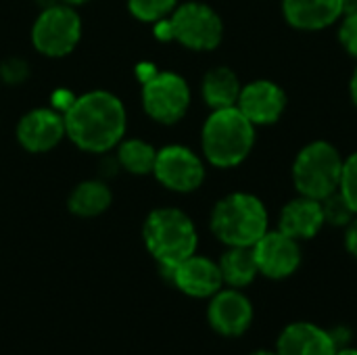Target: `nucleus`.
Instances as JSON below:
<instances>
[{"label":"nucleus","mask_w":357,"mask_h":355,"mask_svg":"<svg viewBox=\"0 0 357 355\" xmlns=\"http://www.w3.org/2000/svg\"><path fill=\"white\" fill-rule=\"evenodd\" d=\"M111 188L100 180H86L73 188L67 199V207L77 218H96L111 207Z\"/></svg>","instance_id":"nucleus-19"},{"label":"nucleus","mask_w":357,"mask_h":355,"mask_svg":"<svg viewBox=\"0 0 357 355\" xmlns=\"http://www.w3.org/2000/svg\"><path fill=\"white\" fill-rule=\"evenodd\" d=\"M201 144L211 165L234 167L249 157L255 144V126L238 107L215 109L203 126Z\"/></svg>","instance_id":"nucleus-3"},{"label":"nucleus","mask_w":357,"mask_h":355,"mask_svg":"<svg viewBox=\"0 0 357 355\" xmlns=\"http://www.w3.org/2000/svg\"><path fill=\"white\" fill-rule=\"evenodd\" d=\"M73 100H75V96H71L69 92H65V90H59V92H54L52 94V103H54V109L61 113L63 111V115H65V111L73 105Z\"/></svg>","instance_id":"nucleus-28"},{"label":"nucleus","mask_w":357,"mask_h":355,"mask_svg":"<svg viewBox=\"0 0 357 355\" xmlns=\"http://www.w3.org/2000/svg\"><path fill=\"white\" fill-rule=\"evenodd\" d=\"M320 203H322L324 222L331 224V226H347L356 218V211L351 209V205L347 203V199L339 190L328 195Z\"/></svg>","instance_id":"nucleus-23"},{"label":"nucleus","mask_w":357,"mask_h":355,"mask_svg":"<svg viewBox=\"0 0 357 355\" xmlns=\"http://www.w3.org/2000/svg\"><path fill=\"white\" fill-rule=\"evenodd\" d=\"M153 174L167 190L192 192L205 180V165L190 149L169 144L157 151Z\"/></svg>","instance_id":"nucleus-9"},{"label":"nucleus","mask_w":357,"mask_h":355,"mask_svg":"<svg viewBox=\"0 0 357 355\" xmlns=\"http://www.w3.org/2000/svg\"><path fill=\"white\" fill-rule=\"evenodd\" d=\"M63 117L69 140L88 153H107L115 149L128 126L123 103L107 90H92L75 96Z\"/></svg>","instance_id":"nucleus-1"},{"label":"nucleus","mask_w":357,"mask_h":355,"mask_svg":"<svg viewBox=\"0 0 357 355\" xmlns=\"http://www.w3.org/2000/svg\"><path fill=\"white\" fill-rule=\"evenodd\" d=\"M339 40L349 54L357 56V15H345L339 29Z\"/></svg>","instance_id":"nucleus-26"},{"label":"nucleus","mask_w":357,"mask_h":355,"mask_svg":"<svg viewBox=\"0 0 357 355\" xmlns=\"http://www.w3.org/2000/svg\"><path fill=\"white\" fill-rule=\"evenodd\" d=\"M236 107L253 126H272L284 113L287 94L270 80H255L243 86Z\"/></svg>","instance_id":"nucleus-14"},{"label":"nucleus","mask_w":357,"mask_h":355,"mask_svg":"<svg viewBox=\"0 0 357 355\" xmlns=\"http://www.w3.org/2000/svg\"><path fill=\"white\" fill-rule=\"evenodd\" d=\"M268 224L266 205L249 192H232L211 211V232L228 247H253L268 232Z\"/></svg>","instance_id":"nucleus-4"},{"label":"nucleus","mask_w":357,"mask_h":355,"mask_svg":"<svg viewBox=\"0 0 357 355\" xmlns=\"http://www.w3.org/2000/svg\"><path fill=\"white\" fill-rule=\"evenodd\" d=\"M343 174L341 153L324 140L303 146L293 163V182L301 197L316 201L326 199L339 190Z\"/></svg>","instance_id":"nucleus-6"},{"label":"nucleus","mask_w":357,"mask_h":355,"mask_svg":"<svg viewBox=\"0 0 357 355\" xmlns=\"http://www.w3.org/2000/svg\"><path fill=\"white\" fill-rule=\"evenodd\" d=\"M253 255L257 262L259 274L272 280H282L293 276L301 266V247L299 241L291 239L289 234L276 230L266 232L255 245Z\"/></svg>","instance_id":"nucleus-10"},{"label":"nucleus","mask_w":357,"mask_h":355,"mask_svg":"<svg viewBox=\"0 0 357 355\" xmlns=\"http://www.w3.org/2000/svg\"><path fill=\"white\" fill-rule=\"evenodd\" d=\"M155 159H157V151L153 144L140 140V138H132V140H123L119 142L117 149V161L119 165L134 176H146L153 174L155 167Z\"/></svg>","instance_id":"nucleus-21"},{"label":"nucleus","mask_w":357,"mask_h":355,"mask_svg":"<svg viewBox=\"0 0 357 355\" xmlns=\"http://www.w3.org/2000/svg\"><path fill=\"white\" fill-rule=\"evenodd\" d=\"M90 0H63V4H69V6H79V4H86Z\"/></svg>","instance_id":"nucleus-33"},{"label":"nucleus","mask_w":357,"mask_h":355,"mask_svg":"<svg viewBox=\"0 0 357 355\" xmlns=\"http://www.w3.org/2000/svg\"><path fill=\"white\" fill-rule=\"evenodd\" d=\"M339 192L347 199V203L351 205V209L356 211L357 216V153L349 155L343 161V174H341Z\"/></svg>","instance_id":"nucleus-24"},{"label":"nucleus","mask_w":357,"mask_h":355,"mask_svg":"<svg viewBox=\"0 0 357 355\" xmlns=\"http://www.w3.org/2000/svg\"><path fill=\"white\" fill-rule=\"evenodd\" d=\"M282 13L297 29H324L343 15V0H284Z\"/></svg>","instance_id":"nucleus-17"},{"label":"nucleus","mask_w":357,"mask_h":355,"mask_svg":"<svg viewBox=\"0 0 357 355\" xmlns=\"http://www.w3.org/2000/svg\"><path fill=\"white\" fill-rule=\"evenodd\" d=\"M65 136V117L56 109H33L17 123V140L29 153H46Z\"/></svg>","instance_id":"nucleus-13"},{"label":"nucleus","mask_w":357,"mask_h":355,"mask_svg":"<svg viewBox=\"0 0 357 355\" xmlns=\"http://www.w3.org/2000/svg\"><path fill=\"white\" fill-rule=\"evenodd\" d=\"M203 98L205 103L215 111V109H228L236 107L238 96H241V82L236 73L228 67H213L211 71L205 73L203 77Z\"/></svg>","instance_id":"nucleus-18"},{"label":"nucleus","mask_w":357,"mask_h":355,"mask_svg":"<svg viewBox=\"0 0 357 355\" xmlns=\"http://www.w3.org/2000/svg\"><path fill=\"white\" fill-rule=\"evenodd\" d=\"M207 320L218 335L241 337L253 322V305L241 291L220 289L209 301Z\"/></svg>","instance_id":"nucleus-12"},{"label":"nucleus","mask_w":357,"mask_h":355,"mask_svg":"<svg viewBox=\"0 0 357 355\" xmlns=\"http://www.w3.org/2000/svg\"><path fill=\"white\" fill-rule=\"evenodd\" d=\"M163 276L180 289L184 295L195 299H211L224 285L220 266L203 255H190L174 268L161 270Z\"/></svg>","instance_id":"nucleus-11"},{"label":"nucleus","mask_w":357,"mask_h":355,"mask_svg":"<svg viewBox=\"0 0 357 355\" xmlns=\"http://www.w3.org/2000/svg\"><path fill=\"white\" fill-rule=\"evenodd\" d=\"M345 247L347 251L357 257V216L347 224V232H345Z\"/></svg>","instance_id":"nucleus-27"},{"label":"nucleus","mask_w":357,"mask_h":355,"mask_svg":"<svg viewBox=\"0 0 357 355\" xmlns=\"http://www.w3.org/2000/svg\"><path fill=\"white\" fill-rule=\"evenodd\" d=\"M328 333H331V337H333L337 349L347 347V345L351 343V331H349L347 326H337L335 331H328Z\"/></svg>","instance_id":"nucleus-29"},{"label":"nucleus","mask_w":357,"mask_h":355,"mask_svg":"<svg viewBox=\"0 0 357 355\" xmlns=\"http://www.w3.org/2000/svg\"><path fill=\"white\" fill-rule=\"evenodd\" d=\"M278 355H335L337 345L326 328L312 322L289 324L276 343Z\"/></svg>","instance_id":"nucleus-15"},{"label":"nucleus","mask_w":357,"mask_h":355,"mask_svg":"<svg viewBox=\"0 0 357 355\" xmlns=\"http://www.w3.org/2000/svg\"><path fill=\"white\" fill-rule=\"evenodd\" d=\"M343 15H357V0H343Z\"/></svg>","instance_id":"nucleus-30"},{"label":"nucleus","mask_w":357,"mask_h":355,"mask_svg":"<svg viewBox=\"0 0 357 355\" xmlns=\"http://www.w3.org/2000/svg\"><path fill=\"white\" fill-rule=\"evenodd\" d=\"M161 42H180L190 50H213L220 46L224 25L220 15L203 2H184L165 19L153 23Z\"/></svg>","instance_id":"nucleus-5"},{"label":"nucleus","mask_w":357,"mask_h":355,"mask_svg":"<svg viewBox=\"0 0 357 355\" xmlns=\"http://www.w3.org/2000/svg\"><path fill=\"white\" fill-rule=\"evenodd\" d=\"M351 98H354V103H356V107H357V69L354 71V77H351Z\"/></svg>","instance_id":"nucleus-31"},{"label":"nucleus","mask_w":357,"mask_h":355,"mask_svg":"<svg viewBox=\"0 0 357 355\" xmlns=\"http://www.w3.org/2000/svg\"><path fill=\"white\" fill-rule=\"evenodd\" d=\"M322 203L310 197H299L284 205L280 213V232L289 234L295 241L314 239L324 226Z\"/></svg>","instance_id":"nucleus-16"},{"label":"nucleus","mask_w":357,"mask_h":355,"mask_svg":"<svg viewBox=\"0 0 357 355\" xmlns=\"http://www.w3.org/2000/svg\"><path fill=\"white\" fill-rule=\"evenodd\" d=\"M251 355H278V354H272V352H255V354Z\"/></svg>","instance_id":"nucleus-34"},{"label":"nucleus","mask_w":357,"mask_h":355,"mask_svg":"<svg viewBox=\"0 0 357 355\" xmlns=\"http://www.w3.org/2000/svg\"><path fill=\"white\" fill-rule=\"evenodd\" d=\"M142 107L159 123H178L190 107V88L174 71H153L142 82Z\"/></svg>","instance_id":"nucleus-8"},{"label":"nucleus","mask_w":357,"mask_h":355,"mask_svg":"<svg viewBox=\"0 0 357 355\" xmlns=\"http://www.w3.org/2000/svg\"><path fill=\"white\" fill-rule=\"evenodd\" d=\"M178 0H128V10L142 23H157L174 13Z\"/></svg>","instance_id":"nucleus-22"},{"label":"nucleus","mask_w":357,"mask_h":355,"mask_svg":"<svg viewBox=\"0 0 357 355\" xmlns=\"http://www.w3.org/2000/svg\"><path fill=\"white\" fill-rule=\"evenodd\" d=\"M29 75V65L23 59H6L4 63H0V80H4L10 86H17L21 82H25Z\"/></svg>","instance_id":"nucleus-25"},{"label":"nucleus","mask_w":357,"mask_h":355,"mask_svg":"<svg viewBox=\"0 0 357 355\" xmlns=\"http://www.w3.org/2000/svg\"><path fill=\"white\" fill-rule=\"evenodd\" d=\"M82 38V21L73 6L50 4L46 6L31 27L33 48L50 59H61L73 52Z\"/></svg>","instance_id":"nucleus-7"},{"label":"nucleus","mask_w":357,"mask_h":355,"mask_svg":"<svg viewBox=\"0 0 357 355\" xmlns=\"http://www.w3.org/2000/svg\"><path fill=\"white\" fill-rule=\"evenodd\" d=\"M335 355H357V349H354V347H341V349H337Z\"/></svg>","instance_id":"nucleus-32"},{"label":"nucleus","mask_w":357,"mask_h":355,"mask_svg":"<svg viewBox=\"0 0 357 355\" xmlns=\"http://www.w3.org/2000/svg\"><path fill=\"white\" fill-rule=\"evenodd\" d=\"M224 285L230 289L249 287L259 274L257 262L253 255V247H228V251L218 262Z\"/></svg>","instance_id":"nucleus-20"},{"label":"nucleus","mask_w":357,"mask_h":355,"mask_svg":"<svg viewBox=\"0 0 357 355\" xmlns=\"http://www.w3.org/2000/svg\"><path fill=\"white\" fill-rule=\"evenodd\" d=\"M142 241L159 268L167 270L197 253L199 234L192 220L184 211L161 207L146 216L142 226Z\"/></svg>","instance_id":"nucleus-2"}]
</instances>
